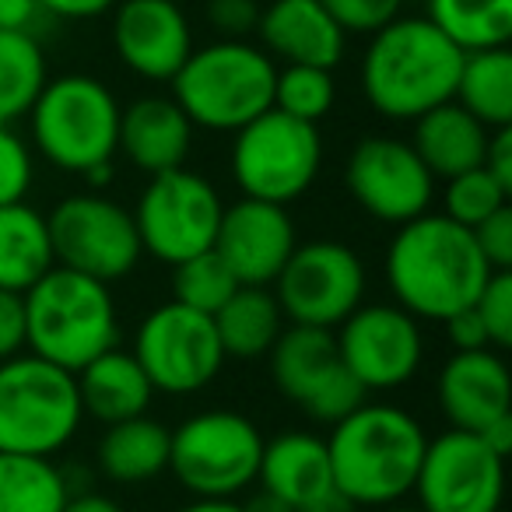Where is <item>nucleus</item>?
I'll list each match as a JSON object with an SVG mask.
<instances>
[{"label": "nucleus", "mask_w": 512, "mask_h": 512, "mask_svg": "<svg viewBox=\"0 0 512 512\" xmlns=\"http://www.w3.org/2000/svg\"><path fill=\"white\" fill-rule=\"evenodd\" d=\"M491 278L474 232L446 214H421L397 228L386 249V285L414 320H449L470 309Z\"/></svg>", "instance_id": "nucleus-1"}, {"label": "nucleus", "mask_w": 512, "mask_h": 512, "mask_svg": "<svg viewBox=\"0 0 512 512\" xmlns=\"http://www.w3.org/2000/svg\"><path fill=\"white\" fill-rule=\"evenodd\" d=\"M428 435L411 411L397 404H358L327 439L334 488L351 505L386 509L414 491Z\"/></svg>", "instance_id": "nucleus-2"}, {"label": "nucleus", "mask_w": 512, "mask_h": 512, "mask_svg": "<svg viewBox=\"0 0 512 512\" xmlns=\"http://www.w3.org/2000/svg\"><path fill=\"white\" fill-rule=\"evenodd\" d=\"M463 50H456L428 18H393L362 57V95L379 116L414 123L453 99Z\"/></svg>", "instance_id": "nucleus-3"}, {"label": "nucleus", "mask_w": 512, "mask_h": 512, "mask_svg": "<svg viewBox=\"0 0 512 512\" xmlns=\"http://www.w3.org/2000/svg\"><path fill=\"white\" fill-rule=\"evenodd\" d=\"M25 302V348L67 372H81L120 341V313L109 285L88 274L50 267Z\"/></svg>", "instance_id": "nucleus-4"}, {"label": "nucleus", "mask_w": 512, "mask_h": 512, "mask_svg": "<svg viewBox=\"0 0 512 512\" xmlns=\"http://www.w3.org/2000/svg\"><path fill=\"white\" fill-rule=\"evenodd\" d=\"M278 67L249 39H218L193 50L172 78V99L193 130L235 134L274 106Z\"/></svg>", "instance_id": "nucleus-5"}, {"label": "nucleus", "mask_w": 512, "mask_h": 512, "mask_svg": "<svg viewBox=\"0 0 512 512\" xmlns=\"http://www.w3.org/2000/svg\"><path fill=\"white\" fill-rule=\"evenodd\" d=\"M120 113L106 81L92 74H64L46 81L32 106V141L50 165L85 176L95 165L113 162L120 148Z\"/></svg>", "instance_id": "nucleus-6"}, {"label": "nucleus", "mask_w": 512, "mask_h": 512, "mask_svg": "<svg viewBox=\"0 0 512 512\" xmlns=\"http://www.w3.org/2000/svg\"><path fill=\"white\" fill-rule=\"evenodd\" d=\"M74 372L39 355L0 362V453L57 456L81 428Z\"/></svg>", "instance_id": "nucleus-7"}, {"label": "nucleus", "mask_w": 512, "mask_h": 512, "mask_svg": "<svg viewBox=\"0 0 512 512\" xmlns=\"http://www.w3.org/2000/svg\"><path fill=\"white\" fill-rule=\"evenodd\" d=\"M228 165L242 197L288 207L320 176L323 137L313 123H302L271 106L235 130Z\"/></svg>", "instance_id": "nucleus-8"}, {"label": "nucleus", "mask_w": 512, "mask_h": 512, "mask_svg": "<svg viewBox=\"0 0 512 512\" xmlns=\"http://www.w3.org/2000/svg\"><path fill=\"white\" fill-rule=\"evenodd\" d=\"M264 435L239 411H200L169 439V470L197 498H235L260 474Z\"/></svg>", "instance_id": "nucleus-9"}, {"label": "nucleus", "mask_w": 512, "mask_h": 512, "mask_svg": "<svg viewBox=\"0 0 512 512\" xmlns=\"http://www.w3.org/2000/svg\"><path fill=\"white\" fill-rule=\"evenodd\" d=\"M221 211L225 204L218 190L200 172L183 165V169L148 176V186L130 214H134L144 253L176 267L214 246Z\"/></svg>", "instance_id": "nucleus-10"}, {"label": "nucleus", "mask_w": 512, "mask_h": 512, "mask_svg": "<svg viewBox=\"0 0 512 512\" xmlns=\"http://www.w3.org/2000/svg\"><path fill=\"white\" fill-rule=\"evenodd\" d=\"M57 267L113 285L141 264L134 214L102 193H74L46 214Z\"/></svg>", "instance_id": "nucleus-11"}, {"label": "nucleus", "mask_w": 512, "mask_h": 512, "mask_svg": "<svg viewBox=\"0 0 512 512\" xmlns=\"http://www.w3.org/2000/svg\"><path fill=\"white\" fill-rule=\"evenodd\" d=\"M365 285L369 274L355 249L337 239H316L295 246L274 281V299L295 327L334 330L362 306Z\"/></svg>", "instance_id": "nucleus-12"}, {"label": "nucleus", "mask_w": 512, "mask_h": 512, "mask_svg": "<svg viewBox=\"0 0 512 512\" xmlns=\"http://www.w3.org/2000/svg\"><path fill=\"white\" fill-rule=\"evenodd\" d=\"M130 355L141 362L155 393H172V397L211 386L228 358L211 316L179 302H165L144 316Z\"/></svg>", "instance_id": "nucleus-13"}, {"label": "nucleus", "mask_w": 512, "mask_h": 512, "mask_svg": "<svg viewBox=\"0 0 512 512\" xmlns=\"http://www.w3.org/2000/svg\"><path fill=\"white\" fill-rule=\"evenodd\" d=\"M271 376L281 397L323 425H337L369 397L344 369L334 330L323 327H285L271 348Z\"/></svg>", "instance_id": "nucleus-14"}, {"label": "nucleus", "mask_w": 512, "mask_h": 512, "mask_svg": "<svg viewBox=\"0 0 512 512\" xmlns=\"http://www.w3.org/2000/svg\"><path fill=\"white\" fill-rule=\"evenodd\" d=\"M414 491L425 512H498L505 498V456L477 432L449 428L428 439Z\"/></svg>", "instance_id": "nucleus-15"}, {"label": "nucleus", "mask_w": 512, "mask_h": 512, "mask_svg": "<svg viewBox=\"0 0 512 512\" xmlns=\"http://www.w3.org/2000/svg\"><path fill=\"white\" fill-rule=\"evenodd\" d=\"M344 183L365 214L397 228L428 214L435 200V176L428 165L418 158L411 141L390 134L362 137L355 144Z\"/></svg>", "instance_id": "nucleus-16"}, {"label": "nucleus", "mask_w": 512, "mask_h": 512, "mask_svg": "<svg viewBox=\"0 0 512 512\" xmlns=\"http://www.w3.org/2000/svg\"><path fill=\"white\" fill-rule=\"evenodd\" d=\"M337 351L351 376L365 393L397 390L411 383L425 358V337L421 320L404 313L400 306H358L348 320L337 327Z\"/></svg>", "instance_id": "nucleus-17"}, {"label": "nucleus", "mask_w": 512, "mask_h": 512, "mask_svg": "<svg viewBox=\"0 0 512 512\" xmlns=\"http://www.w3.org/2000/svg\"><path fill=\"white\" fill-rule=\"evenodd\" d=\"M299 246V232L288 207L242 197L221 211L214 253L225 260L232 278L246 288H271Z\"/></svg>", "instance_id": "nucleus-18"}, {"label": "nucleus", "mask_w": 512, "mask_h": 512, "mask_svg": "<svg viewBox=\"0 0 512 512\" xmlns=\"http://www.w3.org/2000/svg\"><path fill=\"white\" fill-rule=\"evenodd\" d=\"M113 46L123 67L144 81H172L193 53V32L176 0H120Z\"/></svg>", "instance_id": "nucleus-19"}, {"label": "nucleus", "mask_w": 512, "mask_h": 512, "mask_svg": "<svg viewBox=\"0 0 512 512\" xmlns=\"http://www.w3.org/2000/svg\"><path fill=\"white\" fill-rule=\"evenodd\" d=\"M439 407L460 432L481 435L512 411V376L495 348L453 351L439 372Z\"/></svg>", "instance_id": "nucleus-20"}, {"label": "nucleus", "mask_w": 512, "mask_h": 512, "mask_svg": "<svg viewBox=\"0 0 512 512\" xmlns=\"http://www.w3.org/2000/svg\"><path fill=\"white\" fill-rule=\"evenodd\" d=\"M260 50L285 64H309L334 71L344 57V29L320 0H271L260 11Z\"/></svg>", "instance_id": "nucleus-21"}, {"label": "nucleus", "mask_w": 512, "mask_h": 512, "mask_svg": "<svg viewBox=\"0 0 512 512\" xmlns=\"http://www.w3.org/2000/svg\"><path fill=\"white\" fill-rule=\"evenodd\" d=\"M193 144V123L172 95H144L120 113V148L144 176L183 169Z\"/></svg>", "instance_id": "nucleus-22"}, {"label": "nucleus", "mask_w": 512, "mask_h": 512, "mask_svg": "<svg viewBox=\"0 0 512 512\" xmlns=\"http://www.w3.org/2000/svg\"><path fill=\"white\" fill-rule=\"evenodd\" d=\"M488 137L491 130L481 120H474L460 102L449 99L414 120L411 148L435 179H453L460 172L481 169Z\"/></svg>", "instance_id": "nucleus-23"}, {"label": "nucleus", "mask_w": 512, "mask_h": 512, "mask_svg": "<svg viewBox=\"0 0 512 512\" xmlns=\"http://www.w3.org/2000/svg\"><path fill=\"white\" fill-rule=\"evenodd\" d=\"M256 481L264 484V491L285 498L299 512L302 505H309L323 491L334 488L327 439L313 432H285L278 439L264 442Z\"/></svg>", "instance_id": "nucleus-24"}, {"label": "nucleus", "mask_w": 512, "mask_h": 512, "mask_svg": "<svg viewBox=\"0 0 512 512\" xmlns=\"http://www.w3.org/2000/svg\"><path fill=\"white\" fill-rule=\"evenodd\" d=\"M74 379H78L81 411L102 425L148 414V404L155 397V386L144 376L141 362L120 348H109L106 355L88 362L81 372H74Z\"/></svg>", "instance_id": "nucleus-25"}, {"label": "nucleus", "mask_w": 512, "mask_h": 512, "mask_svg": "<svg viewBox=\"0 0 512 512\" xmlns=\"http://www.w3.org/2000/svg\"><path fill=\"white\" fill-rule=\"evenodd\" d=\"M50 267H57V256L46 214L25 200L0 207V288L25 295Z\"/></svg>", "instance_id": "nucleus-26"}, {"label": "nucleus", "mask_w": 512, "mask_h": 512, "mask_svg": "<svg viewBox=\"0 0 512 512\" xmlns=\"http://www.w3.org/2000/svg\"><path fill=\"white\" fill-rule=\"evenodd\" d=\"M172 432L162 421L137 414L106 428L99 442V467L116 484H144L169 470Z\"/></svg>", "instance_id": "nucleus-27"}, {"label": "nucleus", "mask_w": 512, "mask_h": 512, "mask_svg": "<svg viewBox=\"0 0 512 512\" xmlns=\"http://www.w3.org/2000/svg\"><path fill=\"white\" fill-rule=\"evenodd\" d=\"M225 355L232 358H260L271 355L278 337L285 334V313L271 288L239 285L235 295L211 316Z\"/></svg>", "instance_id": "nucleus-28"}, {"label": "nucleus", "mask_w": 512, "mask_h": 512, "mask_svg": "<svg viewBox=\"0 0 512 512\" xmlns=\"http://www.w3.org/2000/svg\"><path fill=\"white\" fill-rule=\"evenodd\" d=\"M453 99L488 130L512 127V53L498 50L463 53Z\"/></svg>", "instance_id": "nucleus-29"}, {"label": "nucleus", "mask_w": 512, "mask_h": 512, "mask_svg": "<svg viewBox=\"0 0 512 512\" xmlns=\"http://www.w3.org/2000/svg\"><path fill=\"white\" fill-rule=\"evenodd\" d=\"M425 18L463 53L498 50L512 39V0H428Z\"/></svg>", "instance_id": "nucleus-30"}, {"label": "nucleus", "mask_w": 512, "mask_h": 512, "mask_svg": "<svg viewBox=\"0 0 512 512\" xmlns=\"http://www.w3.org/2000/svg\"><path fill=\"white\" fill-rule=\"evenodd\" d=\"M67 474L50 456L0 453V512H64Z\"/></svg>", "instance_id": "nucleus-31"}, {"label": "nucleus", "mask_w": 512, "mask_h": 512, "mask_svg": "<svg viewBox=\"0 0 512 512\" xmlns=\"http://www.w3.org/2000/svg\"><path fill=\"white\" fill-rule=\"evenodd\" d=\"M46 53L32 32H0V123L15 127L46 88Z\"/></svg>", "instance_id": "nucleus-32"}, {"label": "nucleus", "mask_w": 512, "mask_h": 512, "mask_svg": "<svg viewBox=\"0 0 512 512\" xmlns=\"http://www.w3.org/2000/svg\"><path fill=\"white\" fill-rule=\"evenodd\" d=\"M235 288H239V281L232 278V271H228L225 260L214 249H204V253L172 267V302L197 309L204 316L218 313L235 295Z\"/></svg>", "instance_id": "nucleus-33"}, {"label": "nucleus", "mask_w": 512, "mask_h": 512, "mask_svg": "<svg viewBox=\"0 0 512 512\" xmlns=\"http://www.w3.org/2000/svg\"><path fill=\"white\" fill-rule=\"evenodd\" d=\"M337 85L334 74L309 64H285L274 78V109L302 123H320L334 109Z\"/></svg>", "instance_id": "nucleus-34"}, {"label": "nucleus", "mask_w": 512, "mask_h": 512, "mask_svg": "<svg viewBox=\"0 0 512 512\" xmlns=\"http://www.w3.org/2000/svg\"><path fill=\"white\" fill-rule=\"evenodd\" d=\"M509 204V193L495 183V179L481 169L460 172V176L446 179V193H442V214L453 218L463 228H477L484 218Z\"/></svg>", "instance_id": "nucleus-35"}, {"label": "nucleus", "mask_w": 512, "mask_h": 512, "mask_svg": "<svg viewBox=\"0 0 512 512\" xmlns=\"http://www.w3.org/2000/svg\"><path fill=\"white\" fill-rule=\"evenodd\" d=\"M32 179H36L32 148L15 127L0 123V207L22 204L32 190Z\"/></svg>", "instance_id": "nucleus-36"}, {"label": "nucleus", "mask_w": 512, "mask_h": 512, "mask_svg": "<svg viewBox=\"0 0 512 512\" xmlns=\"http://www.w3.org/2000/svg\"><path fill=\"white\" fill-rule=\"evenodd\" d=\"M474 313L481 316L491 348H512V274L491 271L481 295L474 299Z\"/></svg>", "instance_id": "nucleus-37"}, {"label": "nucleus", "mask_w": 512, "mask_h": 512, "mask_svg": "<svg viewBox=\"0 0 512 512\" xmlns=\"http://www.w3.org/2000/svg\"><path fill=\"white\" fill-rule=\"evenodd\" d=\"M323 8L330 11L337 25L348 32H358V36H372L383 25H390L393 18H400V4L404 0H320Z\"/></svg>", "instance_id": "nucleus-38"}, {"label": "nucleus", "mask_w": 512, "mask_h": 512, "mask_svg": "<svg viewBox=\"0 0 512 512\" xmlns=\"http://www.w3.org/2000/svg\"><path fill=\"white\" fill-rule=\"evenodd\" d=\"M474 232V242L491 271H509L512 267V207H498L491 218H484Z\"/></svg>", "instance_id": "nucleus-39"}, {"label": "nucleus", "mask_w": 512, "mask_h": 512, "mask_svg": "<svg viewBox=\"0 0 512 512\" xmlns=\"http://www.w3.org/2000/svg\"><path fill=\"white\" fill-rule=\"evenodd\" d=\"M207 22L221 39H246L260 25V4L256 0H211Z\"/></svg>", "instance_id": "nucleus-40"}, {"label": "nucleus", "mask_w": 512, "mask_h": 512, "mask_svg": "<svg viewBox=\"0 0 512 512\" xmlns=\"http://www.w3.org/2000/svg\"><path fill=\"white\" fill-rule=\"evenodd\" d=\"M25 348V302L22 295L0 288V362L22 355Z\"/></svg>", "instance_id": "nucleus-41"}, {"label": "nucleus", "mask_w": 512, "mask_h": 512, "mask_svg": "<svg viewBox=\"0 0 512 512\" xmlns=\"http://www.w3.org/2000/svg\"><path fill=\"white\" fill-rule=\"evenodd\" d=\"M442 327H446V337H449V344H453V351L491 348L488 334H484V323H481V316L474 313V306L460 309V313H453L449 320H442Z\"/></svg>", "instance_id": "nucleus-42"}, {"label": "nucleus", "mask_w": 512, "mask_h": 512, "mask_svg": "<svg viewBox=\"0 0 512 512\" xmlns=\"http://www.w3.org/2000/svg\"><path fill=\"white\" fill-rule=\"evenodd\" d=\"M484 172H488L505 193H512V127L491 130L488 151H484Z\"/></svg>", "instance_id": "nucleus-43"}, {"label": "nucleus", "mask_w": 512, "mask_h": 512, "mask_svg": "<svg viewBox=\"0 0 512 512\" xmlns=\"http://www.w3.org/2000/svg\"><path fill=\"white\" fill-rule=\"evenodd\" d=\"M120 0H39L43 15L64 18V22H88V18L109 15Z\"/></svg>", "instance_id": "nucleus-44"}, {"label": "nucleus", "mask_w": 512, "mask_h": 512, "mask_svg": "<svg viewBox=\"0 0 512 512\" xmlns=\"http://www.w3.org/2000/svg\"><path fill=\"white\" fill-rule=\"evenodd\" d=\"M39 18V0H0V32H32Z\"/></svg>", "instance_id": "nucleus-45"}, {"label": "nucleus", "mask_w": 512, "mask_h": 512, "mask_svg": "<svg viewBox=\"0 0 512 512\" xmlns=\"http://www.w3.org/2000/svg\"><path fill=\"white\" fill-rule=\"evenodd\" d=\"M64 512H123V509H120V502H113L109 495H99V491H81V495L67 498Z\"/></svg>", "instance_id": "nucleus-46"}, {"label": "nucleus", "mask_w": 512, "mask_h": 512, "mask_svg": "<svg viewBox=\"0 0 512 512\" xmlns=\"http://www.w3.org/2000/svg\"><path fill=\"white\" fill-rule=\"evenodd\" d=\"M481 439L488 442V446L495 449L498 456H509L512 453V411L505 414V418L491 421V425L481 432Z\"/></svg>", "instance_id": "nucleus-47"}, {"label": "nucleus", "mask_w": 512, "mask_h": 512, "mask_svg": "<svg viewBox=\"0 0 512 512\" xmlns=\"http://www.w3.org/2000/svg\"><path fill=\"white\" fill-rule=\"evenodd\" d=\"M358 505H351V498H344L337 488H330V491H323L320 498H313L309 505H302L299 512H355Z\"/></svg>", "instance_id": "nucleus-48"}, {"label": "nucleus", "mask_w": 512, "mask_h": 512, "mask_svg": "<svg viewBox=\"0 0 512 512\" xmlns=\"http://www.w3.org/2000/svg\"><path fill=\"white\" fill-rule=\"evenodd\" d=\"M242 509H246V512H295L292 505L285 502V498L271 495V491H256V495L249 498Z\"/></svg>", "instance_id": "nucleus-49"}, {"label": "nucleus", "mask_w": 512, "mask_h": 512, "mask_svg": "<svg viewBox=\"0 0 512 512\" xmlns=\"http://www.w3.org/2000/svg\"><path fill=\"white\" fill-rule=\"evenodd\" d=\"M179 512H246V509L239 502H232V498H197V502H190Z\"/></svg>", "instance_id": "nucleus-50"}, {"label": "nucleus", "mask_w": 512, "mask_h": 512, "mask_svg": "<svg viewBox=\"0 0 512 512\" xmlns=\"http://www.w3.org/2000/svg\"><path fill=\"white\" fill-rule=\"evenodd\" d=\"M113 179V162H106V165H95V169H88L85 172V183L92 186V193H99L102 186Z\"/></svg>", "instance_id": "nucleus-51"}, {"label": "nucleus", "mask_w": 512, "mask_h": 512, "mask_svg": "<svg viewBox=\"0 0 512 512\" xmlns=\"http://www.w3.org/2000/svg\"><path fill=\"white\" fill-rule=\"evenodd\" d=\"M383 512H425L421 505H386Z\"/></svg>", "instance_id": "nucleus-52"}]
</instances>
